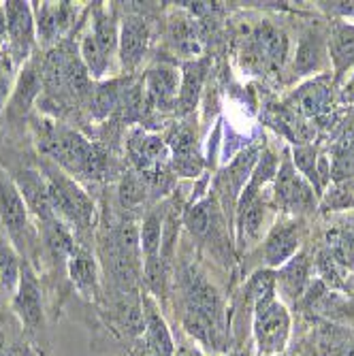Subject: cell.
<instances>
[{"instance_id": "obj_1", "label": "cell", "mask_w": 354, "mask_h": 356, "mask_svg": "<svg viewBox=\"0 0 354 356\" xmlns=\"http://www.w3.org/2000/svg\"><path fill=\"white\" fill-rule=\"evenodd\" d=\"M32 131H35L39 152L67 175L96 179L105 173V154L75 128L56 120L39 118L35 120Z\"/></svg>"}, {"instance_id": "obj_2", "label": "cell", "mask_w": 354, "mask_h": 356, "mask_svg": "<svg viewBox=\"0 0 354 356\" xmlns=\"http://www.w3.org/2000/svg\"><path fill=\"white\" fill-rule=\"evenodd\" d=\"M184 327L207 348L224 346V305L218 290L201 275H188L186 280Z\"/></svg>"}, {"instance_id": "obj_3", "label": "cell", "mask_w": 354, "mask_h": 356, "mask_svg": "<svg viewBox=\"0 0 354 356\" xmlns=\"http://www.w3.org/2000/svg\"><path fill=\"white\" fill-rule=\"evenodd\" d=\"M41 173L45 179L47 188V201L54 211V216L69 226V231L73 233H86L92 229L94 222V201L79 188L71 175H67L62 169H58L54 163L45 160L41 165Z\"/></svg>"}, {"instance_id": "obj_4", "label": "cell", "mask_w": 354, "mask_h": 356, "mask_svg": "<svg viewBox=\"0 0 354 356\" xmlns=\"http://www.w3.org/2000/svg\"><path fill=\"white\" fill-rule=\"evenodd\" d=\"M0 233L15 245L24 261L32 265V254L37 252L41 239L17 184L3 169H0Z\"/></svg>"}, {"instance_id": "obj_5", "label": "cell", "mask_w": 354, "mask_h": 356, "mask_svg": "<svg viewBox=\"0 0 354 356\" xmlns=\"http://www.w3.org/2000/svg\"><path fill=\"white\" fill-rule=\"evenodd\" d=\"M11 309L19 320L22 329L28 337L43 341L47 335V314H45V297L39 282V273L28 261H24L22 280L17 286V293L11 299Z\"/></svg>"}, {"instance_id": "obj_6", "label": "cell", "mask_w": 354, "mask_h": 356, "mask_svg": "<svg viewBox=\"0 0 354 356\" xmlns=\"http://www.w3.org/2000/svg\"><path fill=\"white\" fill-rule=\"evenodd\" d=\"M254 339L263 354H280L291 337V314L275 295L263 297L254 303Z\"/></svg>"}, {"instance_id": "obj_7", "label": "cell", "mask_w": 354, "mask_h": 356, "mask_svg": "<svg viewBox=\"0 0 354 356\" xmlns=\"http://www.w3.org/2000/svg\"><path fill=\"white\" fill-rule=\"evenodd\" d=\"M3 17L7 30V56L17 69L32 58V49L37 43V24L32 13V3L22 0H7L3 3Z\"/></svg>"}, {"instance_id": "obj_8", "label": "cell", "mask_w": 354, "mask_h": 356, "mask_svg": "<svg viewBox=\"0 0 354 356\" xmlns=\"http://www.w3.org/2000/svg\"><path fill=\"white\" fill-rule=\"evenodd\" d=\"M286 56H288L286 35L271 24H263L250 35L246 43V51H243V62L248 69L259 71V73L275 71V69H282Z\"/></svg>"}, {"instance_id": "obj_9", "label": "cell", "mask_w": 354, "mask_h": 356, "mask_svg": "<svg viewBox=\"0 0 354 356\" xmlns=\"http://www.w3.org/2000/svg\"><path fill=\"white\" fill-rule=\"evenodd\" d=\"M32 13H35L39 43L45 47H56L64 35L71 32L77 17V7L73 3H32Z\"/></svg>"}, {"instance_id": "obj_10", "label": "cell", "mask_w": 354, "mask_h": 356, "mask_svg": "<svg viewBox=\"0 0 354 356\" xmlns=\"http://www.w3.org/2000/svg\"><path fill=\"white\" fill-rule=\"evenodd\" d=\"M179 83L182 73H177V69L169 67V64H156L145 73L141 83L143 105L154 111H171L177 107Z\"/></svg>"}, {"instance_id": "obj_11", "label": "cell", "mask_w": 354, "mask_h": 356, "mask_svg": "<svg viewBox=\"0 0 354 356\" xmlns=\"http://www.w3.org/2000/svg\"><path fill=\"white\" fill-rule=\"evenodd\" d=\"M275 201L286 211L293 213L312 211L316 207L312 186L301 177V173L291 163V158H286L280 171L275 173Z\"/></svg>"}, {"instance_id": "obj_12", "label": "cell", "mask_w": 354, "mask_h": 356, "mask_svg": "<svg viewBox=\"0 0 354 356\" xmlns=\"http://www.w3.org/2000/svg\"><path fill=\"white\" fill-rule=\"evenodd\" d=\"M150 45V26L141 15H126L120 24L118 60L124 71H135Z\"/></svg>"}, {"instance_id": "obj_13", "label": "cell", "mask_w": 354, "mask_h": 356, "mask_svg": "<svg viewBox=\"0 0 354 356\" xmlns=\"http://www.w3.org/2000/svg\"><path fill=\"white\" fill-rule=\"evenodd\" d=\"M64 271H67L69 280L73 282L79 297H83L90 303L99 301V295H101L99 265H96L92 252L83 243H77L73 248L69 261H67V269Z\"/></svg>"}, {"instance_id": "obj_14", "label": "cell", "mask_w": 354, "mask_h": 356, "mask_svg": "<svg viewBox=\"0 0 354 356\" xmlns=\"http://www.w3.org/2000/svg\"><path fill=\"white\" fill-rule=\"evenodd\" d=\"M43 90V73L41 62L37 58H30L17 73L15 90L11 94V101L7 105V113L11 120H24Z\"/></svg>"}, {"instance_id": "obj_15", "label": "cell", "mask_w": 354, "mask_h": 356, "mask_svg": "<svg viewBox=\"0 0 354 356\" xmlns=\"http://www.w3.org/2000/svg\"><path fill=\"white\" fill-rule=\"evenodd\" d=\"M327 54L333 67V81H339L354 67V24L333 22L327 39Z\"/></svg>"}, {"instance_id": "obj_16", "label": "cell", "mask_w": 354, "mask_h": 356, "mask_svg": "<svg viewBox=\"0 0 354 356\" xmlns=\"http://www.w3.org/2000/svg\"><path fill=\"white\" fill-rule=\"evenodd\" d=\"M331 86L333 79L329 75H320L316 79H312L309 83L301 86L293 99L288 101L286 109L293 111L295 115H305V118H314L318 113H323L331 101Z\"/></svg>"}, {"instance_id": "obj_17", "label": "cell", "mask_w": 354, "mask_h": 356, "mask_svg": "<svg viewBox=\"0 0 354 356\" xmlns=\"http://www.w3.org/2000/svg\"><path fill=\"white\" fill-rule=\"evenodd\" d=\"M301 241V224L299 222H284L273 226L265 241V263L269 267H282L297 254Z\"/></svg>"}, {"instance_id": "obj_18", "label": "cell", "mask_w": 354, "mask_h": 356, "mask_svg": "<svg viewBox=\"0 0 354 356\" xmlns=\"http://www.w3.org/2000/svg\"><path fill=\"white\" fill-rule=\"evenodd\" d=\"M307 275H309V263L305 254H295L291 261L280 267L275 275V288L284 301L297 303L307 288Z\"/></svg>"}, {"instance_id": "obj_19", "label": "cell", "mask_w": 354, "mask_h": 356, "mask_svg": "<svg viewBox=\"0 0 354 356\" xmlns=\"http://www.w3.org/2000/svg\"><path fill=\"white\" fill-rule=\"evenodd\" d=\"M128 156L141 173H150L165 160L167 147L158 137L147 135L145 131H135L128 137Z\"/></svg>"}, {"instance_id": "obj_20", "label": "cell", "mask_w": 354, "mask_h": 356, "mask_svg": "<svg viewBox=\"0 0 354 356\" xmlns=\"http://www.w3.org/2000/svg\"><path fill=\"white\" fill-rule=\"evenodd\" d=\"M143 314H145V331L141 335V341L156 354V356H173L175 346L171 339V333L160 316L156 303L147 297H143Z\"/></svg>"}, {"instance_id": "obj_21", "label": "cell", "mask_w": 354, "mask_h": 356, "mask_svg": "<svg viewBox=\"0 0 354 356\" xmlns=\"http://www.w3.org/2000/svg\"><path fill=\"white\" fill-rule=\"evenodd\" d=\"M24 258L15 250V245L0 233V295L9 303L17 293V286L22 280Z\"/></svg>"}, {"instance_id": "obj_22", "label": "cell", "mask_w": 354, "mask_h": 356, "mask_svg": "<svg viewBox=\"0 0 354 356\" xmlns=\"http://www.w3.org/2000/svg\"><path fill=\"white\" fill-rule=\"evenodd\" d=\"M325 56H327V43H325V37L320 35L316 30H309L307 35L301 39L299 47H297V58H295V71L299 75H307V73H314L323 67L325 62Z\"/></svg>"}, {"instance_id": "obj_23", "label": "cell", "mask_w": 354, "mask_h": 356, "mask_svg": "<svg viewBox=\"0 0 354 356\" xmlns=\"http://www.w3.org/2000/svg\"><path fill=\"white\" fill-rule=\"evenodd\" d=\"M165 216H167V209H154L141 222V229H139V248H141V256H145V261H154V258H160V245H163V229H165Z\"/></svg>"}, {"instance_id": "obj_24", "label": "cell", "mask_w": 354, "mask_h": 356, "mask_svg": "<svg viewBox=\"0 0 354 356\" xmlns=\"http://www.w3.org/2000/svg\"><path fill=\"white\" fill-rule=\"evenodd\" d=\"M203 79H205V62H188L182 73L179 96H177V107L182 113L195 111L203 88Z\"/></svg>"}, {"instance_id": "obj_25", "label": "cell", "mask_w": 354, "mask_h": 356, "mask_svg": "<svg viewBox=\"0 0 354 356\" xmlns=\"http://www.w3.org/2000/svg\"><path fill=\"white\" fill-rule=\"evenodd\" d=\"M256 165V149H248L243 152L235 163L224 171V175L220 177V190L222 194L231 197V201L237 199V194L241 192V188L246 186V181L250 179L252 167Z\"/></svg>"}, {"instance_id": "obj_26", "label": "cell", "mask_w": 354, "mask_h": 356, "mask_svg": "<svg viewBox=\"0 0 354 356\" xmlns=\"http://www.w3.org/2000/svg\"><path fill=\"white\" fill-rule=\"evenodd\" d=\"M17 67L11 62V58L5 54L0 56V113H3L11 101V94L15 90V81H17Z\"/></svg>"}, {"instance_id": "obj_27", "label": "cell", "mask_w": 354, "mask_h": 356, "mask_svg": "<svg viewBox=\"0 0 354 356\" xmlns=\"http://www.w3.org/2000/svg\"><path fill=\"white\" fill-rule=\"evenodd\" d=\"M171 41H173L175 49H179L182 54L195 56L199 51V39L195 35V28H192L186 19H179L177 24L171 26Z\"/></svg>"}, {"instance_id": "obj_28", "label": "cell", "mask_w": 354, "mask_h": 356, "mask_svg": "<svg viewBox=\"0 0 354 356\" xmlns=\"http://www.w3.org/2000/svg\"><path fill=\"white\" fill-rule=\"evenodd\" d=\"M341 101H344V103H352V101H354V77L346 83L344 94H341Z\"/></svg>"}, {"instance_id": "obj_29", "label": "cell", "mask_w": 354, "mask_h": 356, "mask_svg": "<svg viewBox=\"0 0 354 356\" xmlns=\"http://www.w3.org/2000/svg\"><path fill=\"white\" fill-rule=\"evenodd\" d=\"M0 356H15L13 352H5V350H0Z\"/></svg>"}]
</instances>
